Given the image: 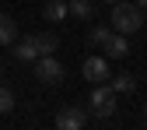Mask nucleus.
<instances>
[{
    "label": "nucleus",
    "instance_id": "obj_11",
    "mask_svg": "<svg viewBox=\"0 0 147 130\" xmlns=\"http://www.w3.org/2000/svg\"><path fill=\"white\" fill-rule=\"evenodd\" d=\"M109 84L116 88V95H133V91H137V78H133V74H116Z\"/></svg>",
    "mask_w": 147,
    "mask_h": 130
},
{
    "label": "nucleus",
    "instance_id": "obj_13",
    "mask_svg": "<svg viewBox=\"0 0 147 130\" xmlns=\"http://www.w3.org/2000/svg\"><path fill=\"white\" fill-rule=\"evenodd\" d=\"M14 109V91L7 84H0V113H11Z\"/></svg>",
    "mask_w": 147,
    "mask_h": 130
},
{
    "label": "nucleus",
    "instance_id": "obj_17",
    "mask_svg": "<svg viewBox=\"0 0 147 130\" xmlns=\"http://www.w3.org/2000/svg\"><path fill=\"white\" fill-rule=\"evenodd\" d=\"M0 78H4V63H0Z\"/></svg>",
    "mask_w": 147,
    "mask_h": 130
},
{
    "label": "nucleus",
    "instance_id": "obj_18",
    "mask_svg": "<svg viewBox=\"0 0 147 130\" xmlns=\"http://www.w3.org/2000/svg\"><path fill=\"white\" fill-rule=\"evenodd\" d=\"M102 4H116V0H102Z\"/></svg>",
    "mask_w": 147,
    "mask_h": 130
},
{
    "label": "nucleus",
    "instance_id": "obj_2",
    "mask_svg": "<svg viewBox=\"0 0 147 130\" xmlns=\"http://www.w3.org/2000/svg\"><path fill=\"white\" fill-rule=\"evenodd\" d=\"M88 105H91V113H95V120H109V116L116 113V88L109 84V81L95 84V91H91Z\"/></svg>",
    "mask_w": 147,
    "mask_h": 130
},
{
    "label": "nucleus",
    "instance_id": "obj_6",
    "mask_svg": "<svg viewBox=\"0 0 147 130\" xmlns=\"http://www.w3.org/2000/svg\"><path fill=\"white\" fill-rule=\"evenodd\" d=\"M88 123V113L81 105H60V113H56V127L60 130H81Z\"/></svg>",
    "mask_w": 147,
    "mask_h": 130
},
{
    "label": "nucleus",
    "instance_id": "obj_5",
    "mask_svg": "<svg viewBox=\"0 0 147 130\" xmlns=\"http://www.w3.org/2000/svg\"><path fill=\"white\" fill-rule=\"evenodd\" d=\"M81 74L91 81V84H102V81H109L112 74H109V56L102 53V56H88L84 60V67H81Z\"/></svg>",
    "mask_w": 147,
    "mask_h": 130
},
{
    "label": "nucleus",
    "instance_id": "obj_15",
    "mask_svg": "<svg viewBox=\"0 0 147 130\" xmlns=\"http://www.w3.org/2000/svg\"><path fill=\"white\" fill-rule=\"evenodd\" d=\"M137 4H140V11H144V18H147V0H137Z\"/></svg>",
    "mask_w": 147,
    "mask_h": 130
},
{
    "label": "nucleus",
    "instance_id": "obj_16",
    "mask_svg": "<svg viewBox=\"0 0 147 130\" xmlns=\"http://www.w3.org/2000/svg\"><path fill=\"white\" fill-rule=\"evenodd\" d=\"M144 120H147V102H144Z\"/></svg>",
    "mask_w": 147,
    "mask_h": 130
},
{
    "label": "nucleus",
    "instance_id": "obj_12",
    "mask_svg": "<svg viewBox=\"0 0 147 130\" xmlns=\"http://www.w3.org/2000/svg\"><path fill=\"white\" fill-rule=\"evenodd\" d=\"M35 42H39V49H42V53H53V49L60 46V39H56L53 32H39V35H35Z\"/></svg>",
    "mask_w": 147,
    "mask_h": 130
},
{
    "label": "nucleus",
    "instance_id": "obj_3",
    "mask_svg": "<svg viewBox=\"0 0 147 130\" xmlns=\"http://www.w3.org/2000/svg\"><path fill=\"white\" fill-rule=\"evenodd\" d=\"M35 78H39L42 84H60L63 78H67V67L56 60V56H53V53H42V56L39 60H35Z\"/></svg>",
    "mask_w": 147,
    "mask_h": 130
},
{
    "label": "nucleus",
    "instance_id": "obj_1",
    "mask_svg": "<svg viewBox=\"0 0 147 130\" xmlns=\"http://www.w3.org/2000/svg\"><path fill=\"white\" fill-rule=\"evenodd\" d=\"M112 28L116 32H123V35H133V32H140L144 25H147V18H144V11H140V4H130V0H116L112 4Z\"/></svg>",
    "mask_w": 147,
    "mask_h": 130
},
{
    "label": "nucleus",
    "instance_id": "obj_9",
    "mask_svg": "<svg viewBox=\"0 0 147 130\" xmlns=\"http://www.w3.org/2000/svg\"><path fill=\"white\" fill-rule=\"evenodd\" d=\"M18 39V21L11 14H0V46H14Z\"/></svg>",
    "mask_w": 147,
    "mask_h": 130
},
{
    "label": "nucleus",
    "instance_id": "obj_10",
    "mask_svg": "<svg viewBox=\"0 0 147 130\" xmlns=\"http://www.w3.org/2000/svg\"><path fill=\"white\" fill-rule=\"evenodd\" d=\"M67 14H70L67 0H46V7H42V18H46V21H63Z\"/></svg>",
    "mask_w": 147,
    "mask_h": 130
},
{
    "label": "nucleus",
    "instance_id": "obj_8",
    "mask_svg": "<svg viewBox=\"0 0 147 130\" xmlns=\"http://www.w3.org/2000/svg\"><path fill=\"white\" fill-rule=\"evenodd\" d=\"M67 7H70V14L77 18V21H91V18H95L98 0H67Z\"/></svg>",
    "mask_w": 147,
    "mask_h": 130
},
{
    "label": "nucleus",
    "instance_id": "obj_4",
    "mask_svg": "<svg viewBox=\"0 0 147 130\" xmlns=\"http://www.w3.org/2000/svg\"><path fill=\"white\" fill-rule=\"evenodd\" d=\"M98 49L105 53L109 60H123L126 53H130V42H126V35H123V32H116V28H109V32L102 35V42H98Z\"/></svg>",
    "mask_w": 147,
    "mask_h": 130
},
{
    "label": "nucleus",
    "instance_id": "obj_14",
    "mask_svg": "<svg viewBox=\"0 0 147 130\" xmlns=\"http://www.w3.org/2000/svg\"><path fill=\"white\" fill-rule=\"evenodd\" d=\"M105 32H109L105 25H95V28H91V32H88V42H91V46H98V42H102V35H105Z\"/></svg>",
    "mask_w": 147,
    "mask_h": 130
},
{
    "label": "nucleus",
    "instance_id": "obj_7",
    "mask_svg": "<svg viewBox=\"0 0 147 130\" xmlns=\"http://www.w3.org/2000/svg\"><path fill=\"white\" fill-rule=\"evenodd\" d=\"M14 60H21V63H35L42 56V49H39V42H35V35H25V39H14Z\"/></svg>",
    "mask_w": 147,
    "mask_h": 130
}]
</instances>
